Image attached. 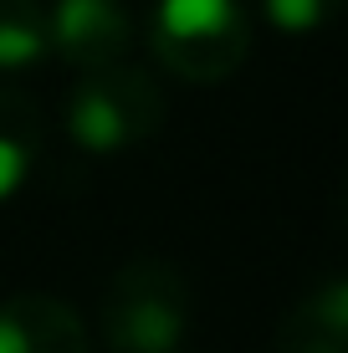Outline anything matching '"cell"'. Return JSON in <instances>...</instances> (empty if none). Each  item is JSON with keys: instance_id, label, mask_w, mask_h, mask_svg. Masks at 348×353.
Segmentation results:
<instances>
[{"instance_id": "cell-1", "label": "cell", "mask_w": 348, "mask_h": 353, "mask_svg": "<svg viewBox=\"0 0 348 353\" xmlns=\"http://www.w3.org/2000/svg\"><path fill=\"white\" fill-rule=\"evenodd\" d=\"M195 318L190 276L164 256H134L108 276L98 333L108 353H179Z\"/></svg>"}, {"instance_id": "cell-2", "label": "cell", "mask_w": 348, "mask_h": 353, "mask_svg": "<svg viewBox=\"0 0 348 353\" xmlns=\"http://www.w3.org/2000/svg\"><path fill=\"white\" fill-rule=\"evenodd\" d=\"M62 123L82 154H128L164 128V92L134 62L88 67L67 92Z\"/></svg>"}, {"instance_id": "cell-3", "label": "cell", "mask_w": 348, "mask_h": 353, "mask_svg": "<svg viewBox=\"0 0 348 353\" xmlns=\"http://www.w3.org/2000/svg\"><path fill=\"white\" fill-rule=\"evenodd\" d=\"M149 46L174 77L225 82L251 52V16L241 0H154Z\"/></svg>"}, {"instance_id": "cell-4", "label": "cell", "mask_w": 348, "mask_h": 353, "mask_svg": "<svg viewBox=\"0 0 348 353\" xmlns=\"http://www.w3.org/2000/svg\"><path fill=\"white\" fill-rule=\"evenodd\" d=\"M46 46L77 72L123 62L134 46V10L123 0H52L46 6Z\"/></svg>"}, {"instance_id": "cell-5", "label": "cell", "mask_w": 348, "mask_h": 353, "mask_svg": "<svg viewBox=\"0 0 348 353\" xmlns=\"http://www.w3.org/2000/svg\"><path fill=\"white\" fill-rule=\"evenodd\" d=\"M0 353H92V333L72 302L16 292L0 302Z\"/></svg>"}, {"instance_id": "cell-6", "label": "cell", "mask_w": 348, "mask_h": 353, "mask_svg": "<svg viewBox=\"0 0 348 353\" xmlns=\"http://www.w3.org/2000/svg\"><path fill=\"white\" fill-rule=\"evenodd\" d=\"M272 353H348V282L323 276V282L277 323Z\"/></svg>"}, {"instance_id": "cell-7", "label": "cell", "mask_w": 348, "mask_h": 353, "mask_svg": "<svg viewBox=\"0 0 348 353\" xmlns=\"http://www.w3.org/2000/svg\"><path fill=\"white\" fill-rule=\"evenodd\" d=\"M41 133L46 118L36 97L21 88H0V205L31 179L36 159H41Z\"/></svg>"}, {"instance_id": "cell-8", "label": "cell", "mask_w": 348, "mask_h": 353, "mask_svg": "<svg viewBox=\"0 0 348 353\" xmlns=\"http://www.w3.org/2000/svg\"><path fill=\"white\" fill-rule=\"evenodd\" d=\"M52 57L41 0H0V72H31Z\"/></svg>"}, {"instance_id": "cell-9", "label": "cell", "mask_w": 348, "mask_h": 353, "mask_svg": "<svg viewBox=\"0 0 348 353\" xmlns=\"http://www.w3.org/2000/svg\"><path fill=\"white\" fill-rule=\"evenodd\" d=\"M256 6L282 36H313L343 10V0H256Z\"/></svg>"}]
</instances>
